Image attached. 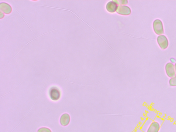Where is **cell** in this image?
<instances>
[{
  "label": "cell",
  "instance_id": "6da1fadb",
  "mask_svg": "<svg viewBox=\"0 0 176 132\" xmlns=\"http://www.w3.org/2000/svg\"><path fill=\"white\" fill-rule=\"evenodd\" d=\"M153 27L154 32L157 34L162 35L164 33L163 25L159 19H156L154 21L153 23Z\"/></svg>",
  "mask_w": 176,
  "mask_h": 132
},
{
  "label": "cell",
  "instance_id": "7a4b0ae2",
  "mask_svg": "<svg viewBox=\"0 0 176 132\" xmlns=\"http://www.w3.org/2000/svg\"><path fill=\"white\" fill-rule=\"evenodd\" d=\"M157 41L160 48L162 50L166 49L169 45L167 38L164 35H160L157 38Z\"/></svg>",
  "mask_w": 176,
  "mask_h": 132
},
{
  "label": "cell",
  "instance_id": "3957f363",
  "mask_svg": "<svg viewBox=\"0 0 176 132\" xmlns=\"http://www.w3.org/2000/svg\"><path fill=\"white\" fill-rule=\"evenodd\" d=\"M165 69L168 76L170 78L175 76L176 73L174 64L171 63H168L165 66Z\"/></svg>",
  "mask_w": 176,
  "mask_h": 132
},
{
  "label": "cell",
  "instance_id": "277c9868",
  "mask_svg": "<svg viewBox=\"0 0 176 132\" xmlns=\"http://www.w3.org/2000/svg\"><path fill=\"white\" fill-rule=\"evenodd\" d=\"M50 95L52 100H58L60 97V90L57 88H52L50 91Z\"/></svg>",
  "mask_w": 176,
  "mask_h": 132
},
{
  "label": "cell",
  "instance_id": "5b68a950",
  "mask_svg": "<svg viewBox=\"0 0 176 132\" xmlns=\"http://www.w3.org/2000/svg\"><path fill=\"white\" fill-rule=\"evenodd\" d=\"M0 9H1V12H4L5 14H9L11 13L12 11V7L9 4L5 3V2H2L0 4Z\"/></svg>",
  "mask_w": 176,
  "mask_h": 132
},
{
  "label": "cell",
  "instance_id": "8992f818",
  "mask_svg": "<svg viewBox=\"0 0 176 132\" xmlns=\"http://www.w3.org/2000/svg\"><path fill=\"white\" fill-rule=\"evenodd\" d=\"M70 115L67 113L63 114L60 118V121L61 125L63 126H67L69 125L70 122Z\"/></svg>",
  "mask_w": 176,
  "mask_h": 132
},
{
  "label": "cell",
  "instance_id": "52a82bcc",
  "mask_svg": "<svg viewBox=\"0 0 176 132\" xmlns=\"http://www.w3.org/2000/svg\"><path fill=\"white\" fill-rule=\"evenodd\" d=\"M160 128L159 124L154 121L149 127L147 132H159Z\"/></svg>",
  "mask_w": 176,
  "mask_h": 132
},
{
  "label": "cell",
  "instance_id": "ba28073f",
  "mask_svg": "<svg viewBox=\"0 0 176 132\" xmlns=\"http://www.w3.org/2000/svg\"><path fill=\"white\" fill-rule=\"evenodd\" d=\"M169 83L171 86H176V76L172 77L170 80Z\"/></svg>",
  "mask_w": 176,
  "mask_h": 132
},
{
  "label": "cell",
  "instance_id": "9c48e42d",
  "mask_svg": "<svg viewBox=\"0 0 176 132\" xmlns=\"http://www.w3.org/2000/svg\"><path fill=\"white\" fill-rule=\"evenodd\" d=\"M37 132H52L50 129L47 128H41L38 130Z\"/></svg>",
  "mask_w": 176,
  "mask_h": 132
},
{
  "label": "cell",
  "instance_id": "30bf717a",
  "mask_svg": "<svg viewBox=\"0 0 176 132\" xmlns=\"http://www.w3.org/2000/svg\"><path fill=\"white\" fill-rule=\"evenodd\" d=\"M174 67H175V73H176V63L175 64Z\"/></svg>",
  "mask_w": 176,
  "mask_h": 132
}]
</instances>
